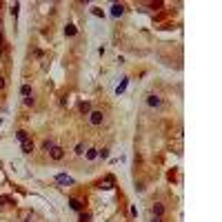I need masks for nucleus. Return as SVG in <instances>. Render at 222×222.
I'll use <instances>...</instances> for the list:
<instances>
[{
	"label": "nucleus",
	"mask_w": 222,
	"mask_h": 222,
	"mask_svg": "<svg viewBox=\"0 0 222 222\" xmlns=\"http://www.w3.org/2000/svg\"><path fill=\"white\" fill-rule=\"evenodd\" d=\"M89 122L94 124V127H100V124L105 122V113H102L100 109H94V111L89 113Z\"/></svg>",
	"instance_id": "obj_1"
},
{
	"label": "nucleus",
	"mask_w": 222,
	"mask_h": 222,
	"mask_svg": "<svg viewBox=\"0 0 222 222\" xmlns=\"http://www.w3.org/2000/svg\"><path fill=\"white\" fill-rule=\"evenodd\" d=\"M49 155H51V160H62V158H64V149H62V147H58V144H56L53 149L49 151Z\"/></svg>",
	"instance_id": "obj_2"
},
{
	"label": "nucleus",
	"mask_w": 222,
	"mask_h": 222,
	"mask_svg": "<svg viewBox=\"0 0 222 222\" xmlns=\"http://www.w3.org/2000/svg\"><path fill=\"white\" fill-rule=\"evenodd\" d=\"M147 105H149V107H162V100L155 94H151V96H147Z\"/></svg>",
	"instance_id": "obj_3"
},
{
	"label": "nucleus",
	"mask_w": 222,
	"mask_h": 222,
	"mask_svg": "<svg viewBox=\"0 0 222 222\" xmlns=\"http://www.w3.org/2000/svg\"><path fill=\"white\" fill-rule=\"evenodd\" d=\"M56 182H60V184H73V178H69V175H64V173H58V175H56Z\"/></svg>",
	"instance_id": "obj_4"
},
{
	"label": "nucleus",
	"mask_w": 222,
	"mask_h": 222,
	"mask_svg": "<svg viewBox=\"0 0 222 222\" xmlns=\"http://www.w3.org/2000/svg\"><path fill=\"white\" fill-rule=\"evenodd\" d=\"M122 13H124V5H118V2H116L113 7H111V16L118 18V16H122Z\"/></svg>",
	"instance_id": "obj_5"
},
{
	"label": "nucleus",
	"mask_w": 222,
	"mask_h": 222,
	"mask_svg": "<svg viewBox=\"0 0 222 222\" xmlns=\"http://www.w3.org/2000/svg\"><path fill=\"white\" fill-rule=\"evenodd\" d=\"M33 151V142L27 138V140H22V153H31Z\"/></svg>",
	"instance_id": "obj_6"
},
{
	"label": "nucleus",
	"mask_w": 222,
	"mask_h": 222,
	"mask_svg": "<svg viewBox=\"0 0 222 222\" xmlns=\"http://www.w3.org/2000/svg\"><path fill=\"white\" fill-rule=\"evenodd\" d=\"M69 205H71V209H73V211H82V207H85L78 198H71V200H69Z\"/></svg>",
	"instance_id": "obj_7"
},
{
	"label": "nucleus",
	"mask_w": 222,
	"mask_h": 222,
	"mask_svg": "<svg viewBox=\"0 0 222 222\" xmlns=\"http://www.w3.org/2000/svg\"><path fill=\"white\" fill-rule=\"evenodd\" d=\"M153 216H164V205L155 202V205H153Z\"/></svg>",
	"instance_id": "obj_8"
},
{
	"label": "nucleus",
	"mask_w": 222,
	"mask_h": 222,
	"mask_svg": "<svg viewBox=\"0 0 222 222\" xmlns=\"http://www.w3.org/2000/svg\"><path fill=\"white\" fill-rule=\"evenodd\" d=\"M64 36H67V38H73V36H76V27L67 25V27H64Z\"/></svg>",
	"instance_id": "obj_9"
},
{
	"label": "nucleus",
	"mask_w": 222,
	"mask_h": 222,
	"mask_svg": "<svg viewBox=\"0 0 222 222\" xmlns=\"http://www.w3.org/2000/svg\"><path fill=\"white\" fill-rule=\"evenodd\" d=\"M113 187V178H105V182H100V189H111Z\"/></svg>",
	"instance_id": "obj_10"
},
{
	"label": "nucleus",
	"mask_w": 222,
	"mask_h": 222,
	"mask_svg": "<svg viewBox=\"0 0 222 222\" xmlns=\"http://www.w3.org/2000/svg\"><path fill=\"white\" fill-rule=\"evenodd\" d=\"M20 94H22L25 98H31V87H29V85H22V87H20Z\"/></svg>",
	"instance_id": "obj_11"
},
{
	"label": "nucleus",
	"mask_w": 222,
	"mask_h": 222,
	"mask_svg": "<svg viewBox=\"0 0 222 222\" xmlns=\"http://www.w3.org/2000/svg\"><path fill=\"white\" fill-rule=\"evenodd\" d=\"M53 147H56V144H53V140H44V142H42V149L47 151V153H49V151L53 149Z\"/></svg>",
	"instance_id": "obj_12"
},
{
	"label": "nucleus",
	"mask_w": 222,
	"mask_h": 222,
	"mask_svg": "<svg viewBox=\"0 0 222 222\" xmlns=\"http://www.w3.org/2000/svg\"><path fill=\"white\" fill-rule=\"evenodd\" d=\"M16 138H18V140H20V142H22V140H27V138H29V133H27V131H25V129H20V131H18V133H16Z\"/></svg>",
	"instance_id": "obj_13"
},
{
	"label": "nucleus",
	"mask_w": 222,
	"mask_h": 222,
	"mask_svg": "<svg viewBox=\"0 0 222 222\" xmlns=\"http://www.w3.org/2000/svg\"><path fill=\"white\" fill-rule=\"evenodd\" d=\"M98 158V149H89L87 151V160H96Z\"/></svg>",
	"instance_id": "obj_14"
},
{
	"label": "nucleus",
	"mask_w": 222,
	"mask_h": 222,
	"mask_svg": "<svg viewBox=\"0 0 222 222\" xmlns=\"http://www.w3.org/2000/svg\"><path fill=\"white\" fill-rule=\"evenodd\" d=\"M80 111L82 113H91V105L89 102H80Z\"/></svg>",
	"instance_id": "obj_15"
},
{
	"label": "nucleus",
	"mask_w": 222,
	"mask_h": 222,
	"mask_svg": "<svg viewBox=\"0 0 222 222\" xmlns=\"http://www.w3.org/2000/svg\"><path fill=\"white\" fill-rule=\"evenodd\" d=\"M98 158H102V160H107V158H109V149H102V151H100V149H98Z\"/></svg>",
	"instance_id": "obj_16"
},
{
	"label": "nucleus",
	"mask_w": 222,
	"mask_h": 222,
	"mask_svg": "<svg viewBox=\"0 0 222 222\" xmlns=\"http://www.w3.org/2000/svg\"><path fill=\"white\" fill-rule=\"evenodd\" d=\"M80 222H91V216H89V213H82V211H80Z\"/></svg>",
	"instance_id": "obj_17"
},
{
	"label": "nucleus",
	"mask_w": 222,
	"mask_h": 222,
	"mask_svg": "<svg viewBox=\"0 0 222 222\" xmlns=\"http://www.w3.org/2000/svg\"><path fill=\"white\" fill-rule=\"evenodd\" d=\"M82 153H85V144H78L76 147V155H82Z\"/></svg>",
	"instance_id": "obj_18"
},
{
	"label": "nucleus",
	"mask_w": 222,
	"mask_h": 222,
	"mask_svg": "<svg viewBox=\"0 0 222 222\" xmlns=\"http://www.w3.org/2000/svg\"><path fill=\"white\" fill-rule=\"evenodd\" d=\"M18 9H20V5H18V2H16V5H13V7H11V16H13V18H16V16H18Z\"/></svg>",
	"instance_id": "obj_19"
},
{
	"label": "nucleus",
	"mask_w": 222,
	"mask_h": 222,
	"mask_svg": "<svg viewBox=\"0 0 222 222\" xmlns=\"http://www.w3.org/2000/svg\"><path fill=\"white\" fill-rule=\"evenodd\" d=\"M124 89H127V80H124V82H120V87H118V94H122Z\"/></svg>",
	"instance_id": "obj_20"
},
{
	"label": "nucleus",
	"mask_w": 222,
	"mask_h": 222,
	"mask_svg": "<svg viewBox=\"0 0 222 222\" xmlns=\"http://www.w3.org/2000/svg\"><path fill=\"white\" fill-rule=\"evenodd\" d=\"M151 222H162V216H153V218H151Z\"/></svg>",
	"instance_id": "obj_21"
},
{
	"label": "nucleus",
	"mask_w": 222,
	"mask_h": 222,
	"mask_svg": "<svg viewBox=\"0 0 222 222\" xmlns=\"http://www.w3.org/2000/svg\"><path fill=\"white\" fill-rule=\"evenodd\" d=\"M2 87H5V80H2V78H0V89H2Z\"/></svg>",
	"instance_id": "obj_22"
},
{
	"label": "nucleus",
	"mask_w": 222,
	"mask_h": 222,
	"mask_svg": "<svg viewBox=\"0 0 222 222\" xmlns=\"http://www.w3.org/2000/svg\"><path fill=\"white\" fill-rule=\"evenodd\" d=\"M0 47H2V33H0Z\"/></svg>",
	"instance_id": "obj_23"
}]
</instances>
